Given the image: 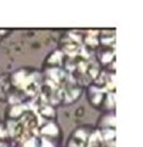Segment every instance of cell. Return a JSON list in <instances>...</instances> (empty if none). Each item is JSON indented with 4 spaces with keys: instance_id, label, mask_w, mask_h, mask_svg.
<instances>
[{
    "instance_id": "4",
    "label": "cell",
    "mask_w": 143,
    "mask_h": 147,
    "mask_svg": "<svg viewBox=\"0 0 143 147\" xmlns=\"http://www.w3.org/2000/svg\"><path fill=\"white\" fill-rule=\"evenodd\" d=\"M13 32L12 29H0V43Z\"/></svg>"
},
{
    "instance_id": "2",
    "label": "cell",
    "mask_w": 143,
    "mask_h": 147,
    "mask_svg": "<svg viewBox=\"0 0 143 147\" xmlns=\"http://www.w3.org/2000/svg\"><path fill=\"white\" fill-rule=\"evenodd\" d=\"M89 103L101 112H114L115 109V72L101 69L99 74L86 86Z\"/></svg>"
},
{
    "instance_id": "1",
    "label": "cell",
    "mask_w": 143,
    "mask_h": 147,
    "mask_svg": "<svg viewBox=\"0 0 143 147\" xmlns=\"http://www.w3.org/2000/svg\"><path fill=\"white\" fill-rule=\"evenodd\" d=\"M10 89L6 101L9 105H24L40 95L43 76L39 69L23 67L9 74Z\"/></svg>"
},
{
    "instance_id": "3",
    "label": "cell",
    "mask_w": 143,
    "mask_h": 147,
    "mask_svg": "<svg viewBox=\"0 0 143 147\" xmlns=\"http://www.w3.org/2000/svg\"><path fill=\"white\" fill-rule=\"evenodd\" d=\"M93 130L95 127H91V125L78 127L70 134L69 139L67 141V147H87L90 136H91Z\"/></svg>"
}]
</instances>
